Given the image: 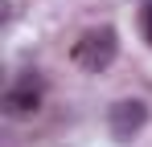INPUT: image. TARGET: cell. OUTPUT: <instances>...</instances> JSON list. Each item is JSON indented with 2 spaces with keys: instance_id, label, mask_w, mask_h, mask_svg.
Here are the masks:
<instances>
[{
  "instance_id": "6da1fadb",
  "label": "cell",
  "mask_w": 152,
  "mask_h": 147,
  "mask_svg": "<svg viewBox=\"0 0 152 147\" xmlns=\"http://www.w3.org/2000/svg\"><path fill=\"white\" fill-rule=\"evenodd\" d=\"M115 53H119V33H115L111 24H99V29H86L74 41L70 61H74L78 70H86V74H103L115 61Z\"/></svg>"
},
{
  "instance_id": "7a4b0ae2",
  "label": "cell",
  "mask_w": 152,
  "mask_h": 147,
  "mask_svg": "<svg viewBox=\"0 0 152 147\" xmlns=\"http://www.w3.org/2000/svg\"><path fill=\"white\" fill-rule=\"evenodd\" d=\"M144 122H148V102H140V98H124V102H115L111 115H107V127H111L115 143H132V139L144 131Z\"/></svg>"
},
{
  "instance_id": "3957f363",
  "label": "cell",
  "mask_w": 152,
  "mask_h": 147,
  "mask_svg": "<svg viewBox=\"0 0 152 147\" xmlns=\"http://www.w3.org/2000/svg\"><path fill=\"white\" fill-rule=\"evenodd\" d=\"M4 115H12V119H25V115H33L37 106H41V78H21L17 86H8L4 90Z\"/></svg>"
},
{
  "instance_id": "277c9868",
  "label": "cell",
  "mask_w": 152,
  "mask_h": 147,
  "mask_svg": "<svg viewBox=\"0 0 152 147\" xmlns=\"http://www.w3.org/2000/svg\"><path fill=\"white\" fill-rule=\"evenodd\" d=\"M140 29H144V41L152 45V4H144V12H140Z\"/></svg>"
}]
</instances>
